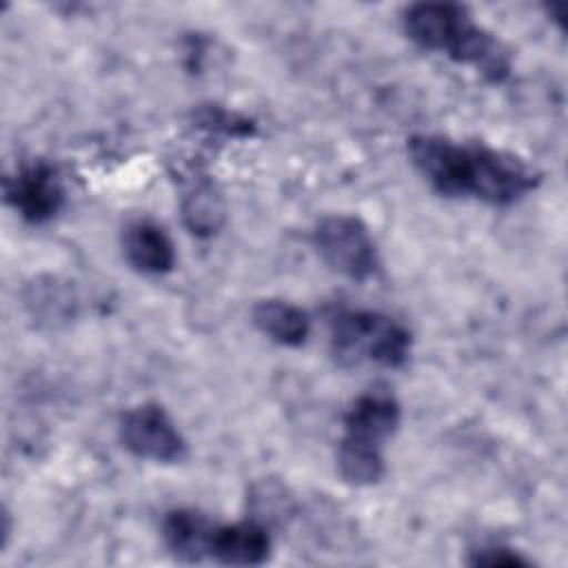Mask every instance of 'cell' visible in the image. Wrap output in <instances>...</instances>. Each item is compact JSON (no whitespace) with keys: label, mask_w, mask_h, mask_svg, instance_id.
<instances>
[{"label":"cell","mask_w":568,"mask_h":568,"mask_svg":"<svg viewBox=\"0 0 568 568\" xmlns=\"http://www.w3.org/2000/svg\"><path fill=\"white\" fill-rule=\"evenodd\" d=\"M406 151L415 171L444 197H475L490 206H510L541 182L528 162L481 142L417 133L408 138Z\"/></svg>","instance_id":"1"},{"label":"cell","mask_w":568,"mask_h":568,"mask_svg":"<svg viewBox=\"0 0 568 568\" xmlns=\"http://www.w3.org/2000/svg\"><path fill=\"white\" fill-rule=\"evenodd\" d=\"M410 344V331L377 311H339L331 320V355L344 368L359 364L399 368L408 362Z\"/></svg>","instance_id":"2"},{"label":"cell","mask_w":568,"mask_h":568,"mask_svg":"<svg viewBox=\"0 0 568 568\" xmlns=\"http://www.w3.org/2000/svg\"><path fill=\"white\" fill-rule=\"evenodd\" d=\"M313 246L326 266L348 280L364 282L377 273V246L357 215H324L313 229Z\"/></svg>","instance_id":"3"},{"label":"cell","mask_w":568,"mask_h":568,"mask_svg":"<svg viewBox=\"0 0 568 568\" xmlns=\"http://www.w3.org/2000/svg\"><path fill=\"white\" fill-rule=\"evenodd\" d=\"M122 446L140 457L158 464H178L186 457V439L155 402L138 404L122 413L118 424Z\"/></svg>","instance_id":"4"},{"label":"cell","mask_w":568,"mask_h":568,"mask_svg":"<svg viewBox=\"0 0 568 568\" xmlns=\"http://www.w3.org/2000/svg\"><path fill=\"white\" fill-rule=\"evenodd\" d=\"M4 200L29 224L53 220L64 206V184L58 169L47 160L20 164L4 178Z\"/></svg>","instance_id":"5"},{"label":"cell","mask_w":568,"mask_h":568,"mask_svg":"<svg viewBox=\"0 0 568 568\" xmlns=\"http://www.w3.org/2000/svg\"><path fill=\"white\" fill-rule=\"evenodd\" d=\"M404 33L422 49L455 55L462 40L475 24L468 9L453 2H417L402 16Z\"/></svg>","instance_id":"6"},{"label":"cell","mask_w":568,"mask_h":568,"mask_svg":"<svg viewBox=\"0 0 568 568\" xmlns=\"http://www.w3.org/2000/svg\"><path fill=\"white\" fill-rule=\"evenodd\" d=\"M402 422V406L386 386H373L357 395L344 413L346 439L379 446L395 435Z\"/></svg>","instance_id":"7"},{"label":"cell","mask_w":568,"mask_h":568,"mask_svg":"<svg viewBox=\"0 0 568 568\" xmlns=\"http://www.w3.org/2000/svg\"><path fill=\"white\" fill-rule=\"evenodd\" d=\"M271 557L268 528L257 519L215 526L211 559L226 566H260Z\"/></svg>","instance_id":"8"},{"label":"cell","mask_w":568,"mask_h":568,"mask_svg":"<svg viewBox=\"0 0 568 568\" xmlns=\"http://www.w3.org/2000/svg\"><path fill=\"white\" fill-rule=\"evenodd\" d=\"M122 253L126 262L144 275H164L175 266L173 240L151 220H135L124 226Z\"/></svg>","instance_id":"9"},{"label":"cell","mask_w":568,"mask_h":568,"mask_svg":"<svg viewBox=\"0 0 568 568\" xmlns=\"http://www.w3.org/2000/svg\"><path fill=\"white\" fill-rule=\"evenodd\" d=\"M215 521L195 508H173L162 519V539L169 552L186 564L211 557Z\"/></svg>","instance_id":"10"},{"label":"cell","mask_w":568,"mask_h":568,"mask_svg":"<svg viewBox=\"0 0 568 568\" xmlns=\"http://www.w3.org/2000/svg\"><path fill=\"white\" fill-rule=\"evenodd\" d=\"M255 328L280 346H302L311 333L308 313L286 300H260L251 308Z\"/></svg>","instance_id":"11"},{"label":"cell","mask_w":568,"mask_h":568,"mask_svg":"<svg viewBox=\"0 0 568 568\" xmlns=\"http://www.w3.org/2000/svg\"><path fill=\"white\" fill-rule=\"evenodd\" d=\"M24 306L38 324L58 326L75 315L78 297L69 282L53 275H40L24 286Z\"/></svg>","instance_id":"12"},{"label":"cell","mask_w":568,"mask_h":568,"mask_svg":"<svg viewBox=\"0 0 568 568\" xmlns=\"http://www.w3.org/2000/svg\"><path fill=\"white\" fill-rule=\"evenodd\" d=\"M182 222L195 237H213L226 220V204L220 189L206 180H193L184 191L182 202Z\"/></svg>","instance_id":"13"},{"label":"cell","mask_w":568,"mask_h":568,"mask_svg":"<svg viewBox=\"0 0 568 568\" xmlns=\"http://www.w3.org/2000/svg\"><path fill=\"white\" fill-rule=\"evenodd\" d=\"M337 473L351 486H373L386 475V462L379 446L342 437L335 453Z\"/></svg>","instance_id":"14"},{"label":"cell","mask_w":568,"mask_h":568,"mask_svg":"<svg viewBox=\"0 0 568 568\" xmlns=\"http://www.w3.org/2000/svg\"><path fill=\"white\" fill-rule=\"evenodd\" d=\"M193 122L197 129H204L209 133H222L231 138H248L255 133L253 120L229 111L220 104H200L193 111Z\"/></svg>","instance_id":"15"},{"label":"cell","mask_w":568,"mask_h":568,"mask_svg":"<svg viewBox=\"0 0 568 568\" xmlns=\"http://www.w3.org/2000/svg\"><path fill=\"white\" fill-rule=\"evenodd\" d=\"M470 566H490V568H515V566H530L526 557L515 552L506 546H486L473 550V557L468 559Z\"/></svg>","instance_id":"16"}]
</instances>
